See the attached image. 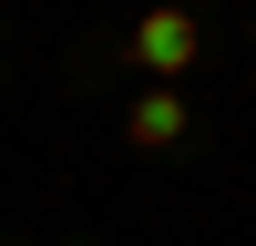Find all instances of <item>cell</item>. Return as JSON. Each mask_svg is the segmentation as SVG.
I'll return each instance as SVG.
<instances>
[{
    "instance_id": "1",
    "label": "cell",
    "mask_w": 256,
    "mask_h": 246,
    "mask_svg": "<svg viewBox=\"0 0 256 246\" xmlns=\"http://www.w3.org/2000/svg\"><path fill=\"white\" fill-rule=\"evenodd\" d=\"M195 52H205V31H195V10H174V0L134 20V62H144L154 82H174V72H195Z\"/></svg>"
},
{
    "instance_id": "2",
    "label": "cell",
    "mask_w": 256,
    "mask_h": 246,
    "mask_svg": "<svg viewBox=\"0 0 256 246\" xmlns=\"http://www.w3.org/2000/svg\"><path fill=\"white\" fill-rule=\"evenodd\" d=\"M123 144H144V154H174V144H184V102H174V82H154V92L123 113Z\"/></svg>"
},
{
    "instance_id": "3",
    "label": "cell",
    "mask_w": 256,
    "mask_h": 246,
    "mask_svg": "<svg viewBox=\"0 0 256 246\" xmlns=\"http://www.w3.org/2000/svg\"><path fill=\"white\" fill-rule=\"evenodd\" d=\"M72 246H92V236H72Z\"/></svg>"
},
{
    "instance_id": "4",
    "label": "cell",
    "mask_w": 256,
    "mask_h": 246,
    "mask_svg": "<svg viewBox=\"0 0 256 246\" xmlns=\"http://www.w3.org/2000/svg\"><path fill=\"white\" fill-rule=\"evenodd\" d=\"M0 41H10V31H0Z\"/></svg>"
},
{
    "instance_id": "5",
    "label": "cell",
    "mask_w": 256,
    "mask_h": 246,
    "mask_svg": "<svg viewBox=\"0 0 256 246\" xmlns=\"http://www.w3.org/2000/svg\"><path fill=\"white\" fill-rule=\"evenodd\" d=\"M0 246H10V236H0Z\"/></svg>"
}]
</instances>
